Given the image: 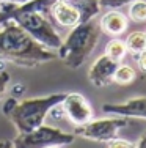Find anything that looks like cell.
Masks as SVG:
<instances>
[{"mask_svg": "<svg viewBox=\"0 0 146 148\" xmlns=\"http://www.w3.org/2000/svg\"><path fill=\"white\" fill-rule=\"evenodd\" d=\"M57 58V52L33 40L14 21L0 25V60L24 68H36Z\"/></svg>", "mask_w": 146, "mask_h": 148, "instance_id": "obj_1", "label": "cell"}, {"mask_svg": "<svg viewBox=\"0 0 146 148\" xmlns=\"http://www.w3.org/2000/svg\"><path fill=\"white\" fill-rule=\"evenodd\" d=\"M71 32L61 41L57 49V58H60L68 68L77 69L93 54L101 38V27L97 19H90L69 29Z\"/></svg>", "mask_w": 146, "mask_h": 148, "instance_id": "obj_2", "label": "cell"}, {"mask_svg": "<svg viewBox=\"0 0 146 148\" xmlns=\"http://www.w3.org/2000/svg\"><path fill=\"white\" fill-rule=\"evenodd\" d=\"M66 93H52L46 96L29 98V99L19 101L14 110L10 115L14 128L19 134H25L32 129L38 128L44 123L47 115L60 106Z\"/></svg>", "mask_w": 146, "mask_h": 148, "instance_id": "obj_3", "label": "cell"}, {"mask_svg": "<svg viewBox=\"0 0 146 148\" xmlns=\"http://www.w3.org/2000/svg\"><path fill=\"white\" fill-rule=\"evenodd\" d=\"M75 139L74 132H66L60 128L49 125H41L38 128L32 129V131L25 134H17V137L13 142L14 148H46L52 145H71Z\"/></svg>", "mask_w": 146, "mask_h": 148, "instance_id": "obj_4", "label": "cell"}, {"mask_svg": "<svg viewBox=\"0 0 146 148\" xmlns=\"http://www.w3.org/2000/svg\"><path fill=\"white\" fill-rule=\"evenodd\" d=\"M127 126H129V118L110 115L104 118H93L82 126H75L74 134L86 140L107 143L109 140L118 137L121 129Z\"/></svg>", "mask_w": 146, "mask_h": 148, "instance_id": "obj_5", "label": "cell"}, {"mask_svg": "<svg viewBox=\"0 0 146 148\" xmlns=\"http://www.w3.org/2000/svg\"><path fill=\"white\" fill-rule=\"evenodd\" d=\"M60 110L74 126H82L94 118V110L90 101L82 93L75 91L65 95L63 101L60 103Z\"/></svg>", "mask_w": 146, "mask_h": 148, "instance_id": "obj_6", "label": "cell"}, {"mask_svg": "<svg viewBox=\"0 0 146 148\" xmlns=\"http://www.w3.org/2000/svg\"><path fill=\"white\" fill-rule=\"evenodd\" d=\"M52 22L63 29H72L82 22V14L74 0H55L49 11Z\"/></svg>", "mask_w": 146, "mask_h": 148, "instance_id": "obj_7", "label": "cell"}, {"mask_svg": "<svg viewBox=\"0 0 146 148\" xmlns=\"http://www.w3.org/2000/svg\"><path fill=\"white\" fill-rule=\"evenodd\" d=\"M102 112L107 115L146 120V96H134L123 103H105L102 104Z\"/></svg>", "mask_w": 146, "mask_h": 148, "instance_id": "obj_8", "label": "cell"}, {"mask_svg": "<svg viewBox=\"0 0 146 148\" xmlns=\"http://www.w3.org/2000/svg\"><path fill=\"white\" fill-rule=\"evenodd\" d=\"M118 65H120L118 62H115L110 57H107L105 54H102L90 66L88 80L91 82V85L97 87V88L110 85L113 82V74H115V69H116Z\"/></svg>", "mask_w": 146, "mask_h": 148, "instance_id": "obj_9", "label": "cell"}, {"mask_svg": "<svg viewBox=\"0 0 146 148\" xmlns=\"http://www.w3.org/2000/svg\"><path fill=\"white\" fill-rule=\"evenodd\" d=\"M97 22H99V27H101L102 33L109 35V36H113V38H118L120 35H123L127 30V27H129V17L116 8V10L105 11Z\"/></svg>", "mask_w": 146, "mask_h": 148, "instance_id": "obj_10", "label": "cell"}, {"mask_svg": "<svg viewBox=\"0 0 146 148\" xmlns=\"http://www.w3.org/2000/svg\"><path fill=\"white\" fill-rule=\"evenodd\" d=\"M124 43H126L127 52H130L135 57L137 54L146 51V32H141V30L132 32V33L127 35Z\"/></svg>", "mask_w": 146, "mask_h": 148, "instance_id": "obj_11", "label": "cell"}, {"mask_svg": "<svg viewBox=\"0 0 146 148\" xmlns=\"http://www.w3.org/2000/svg\"><path fill=\"white\" fill-rule=\"evenodd\" d=\"M104 54H105L107 57H110L112 60H115V62L121 63L124 60V57L127 55L126 43H124L123 40H120V38H112V40L107 43Z\"/></svg>", "mask_w": 146, "mask_h": 148, "instance_id": "obj_12", "label": "cell"}, {"mask_svg": "<svg viewBox=\"0 0 146 148\" xmlns=\"http://www.w3.org/2000/svg\"><path fill=\"white\" fill-rule=\"evenodd\" d=\"M137 77V73L132 68L130 65H126V63H120L115 69L113 74V82L118 84V85H130L132 82Z\"/></svg>", "mask_w": 146, "mask_h": 148, "instance_id": "obj_13", "label": "cell"}, {"mask_svg": "<svg viewBox=\"0 0 146 148\" xmlns=\"http://www.w3.org/2000/svg\"><path fill=\"white\" fill-rule=\"evenodd\" d=\"M127 17L134 22H145L146 21V0H134L129 3Z\"/></svg>", "mask_w": 146, "mask_h": 148, "instance_id": "obj_14", "label": "cell"}, {"mask_svg": "<svg viewBox=\"0 0 146 148\" xmlns=\"http://www.w3.org/2000/svg\"><path fill=\"white\" fill-rule=\"evenodd\" d=\"M10 82H11V74L5 69H0V101L5 98V93L8 91Z\"/></svg>", "mask_w": 146, "mask_h": 148, "instance_id": "obj_15", "label": "cell"}, {"mask_svg": "<svg viewBox=\"0 0 146 148\" xmlns=\"http://www.w3.org/2000/svg\"><path fill=\"white\" fill-rule=\"evenodd\" d=\"M107 148H137V143L130 142V140H126V139L115 137V139L107 142Z\"/></svg>", "mask_w": 146, "mask_h": 148, "instance_id": "obj_16", "label": "cell"}, {"mask_svg": "<svg viewBox=\"0 0 146 148\" xmlns=\"http://www.w3.org/2000/svg\"><path fill=\"white\" fill-rule=\"evenodd\" d=\"M130 2H134V0H99L101 8H109V10H116L120 6L129 5Z\"/></svg>", "mask_w": 146, "mask_h": 148, "instance_id": "obj_17", "label": "cell"}, {"mask_svg": "<svg viewBox=\"0 0 146 148\" xmlns=\"http://www.w3.org/2000/svg\"><path fill=\"white\" fill-rule=\"evenodd\" d=\"M17 98H14V96H10V98H6L5 99V103H3V106H2V114L5 115V117H10L11 115V112L14 110V107L17 106Z\"/></svg>", "mask_w": 146, "mask_h": 148, "instance_id": "obj_18", "label": "cell"}, {"mask_svg": "<svg viewBox=\"0 0 146 148\" xmlns=\"http://www.w3.org/2000/svg\"><path fill=\"white\" fill-rule=\"evenodd\" d=\"M135 62H137V68L140 69L141 73L146 74V51L135 55Z\"/></svg>", "mask_w": 146, "mask_h": 148, "instance_id": "obj_19", "label": "cell"}, {"mask_svg": "<svg viewBox=\"0 0 146 148\" xmlns=\"http://www.w3.org/2000/svg\"><path fill=\"white\" fill-rule=\"evenodd\" d=\"M24 91H25V85H24V84H14L13 88H11V96L19 98V96H22Z\"/></svg>", "mask_w": 146, "mask_h": 148, "instance_id": "obj_20", "label": "cell"}, {"mask_svg": "<svg viewBox=\"0 0 146 148\" xmlns=\"http://www.w3.org/2000/svg\"><path fill=\"white\" fill-rule=\"evenodd\" d=\"M137 148H146V131L141 134L140 140L137 142Z\"/></svg>", "mask_w": 146, "mask_h": 148, "instance_id": "obj_21", "label": "cell"}, {"mask_svg": "<svg viewBox=\"0 0 146 148\" xmlns=\"http://www.w3.org/2000/svg\"><path fill=\"white\" fill-rule=\"evenodd\" d=\"M0 148H14L11 140H0Z\"/></svg>", "mask_w": 146, "mask_h": 148, "instance_id": "obj_22", "label": "cell"}, {"mask_svg": "<svg viewBox=\"0 0 146 148\" xmlns=\"http://www.w3.org/2000/svg\"><path fill=\"white\" fill-rule=\"evenodd\" d=\"M27 0H0V3H22Z\"/></svg>", "mask_w": 146, "mask_h": 148, "instance_id": "obj_23", "label": "cell"}, {"mask_svg": "<svg viewBox=\"0 0 146 148\" xmlns=\"http://www.w3.org/2000/svg\"><path fill=\"white\" fill-rule=\"evenodd\" d=\"M46 148H63L61 145H52V147H46Z\"/></svg>", "mask_w": 146, "mask_h": 148, "instance_id": "obj_24", "label": "cell"}]
</instances>
